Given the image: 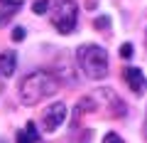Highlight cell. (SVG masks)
<instances>
[{"label": "cell", "instance_id": "6da1fadb", "mask_svg": "<svg viewBox=\"0 0 147 143\" xmlns=\"http://www.w3.org/2000/svg\"><path fill=\"white\" fill-rule=\"evenodd\" d=\"M59 91V81L54 74L39 69V72H32L25 79L20 81V99L25 106H37L42 99H49Z\"/></svg>", "mask_w": 147, "mask_h": 143}, {"label": "cell", "instance_id": "7a4b0ae2", "mask_svg": "<svg viewBox=\"0 0 147 143\" xmlns=\"http://www.w3.org/2000/svg\"><path fill=\"white\" fill-rule=\"evenodd\" d=\"M76 62L88 79H105L108 77V52L98 44H81L76 49Z\"/></svg>", "mask_w": 147, "mask_h": 143}, {"label": "cell", "instance_id": "3957f363", "mask_svg": "<svg viewBox=\"0 0 147 143\" xmlns=\"http://www.w3.org/2000/svg\"><path fill=\"white\" fill-rule=\"evenodd\" d=\"M76 20H79V8L74 0H59L52 10V25L59 35H71L76 30Z\"/></svg>", "mask_w": 147, "mask_h": 143}, {"label": "cell", "instance_id": "277c9868", "mask_svg": "<svg viewBox=\"0 0 147 143\" xmlns=\"http://www.w3.org/2000/svg\"><path fill=\"white\" fill-rule=\"evenodd\" d=\"M64 121H66V104L54 101L52 106L44 109V114H42V128H44V133H54Z\"/></svg>", "mask_w": 147, "mask_h": 143}, {"label": "cell", "instance_id": "5b68a950", "mask_svg": "<svg viewBox=\"0 0 147 143\" xmlns=\"http://www.w3.org/2000/svg\"><path fill=\"white\" fill-rule=\"evenodd\" d=\"M123 79H125V84L130 86L132 94H145L147 91V79H145V74H142V69L125 67L123 69Z\"/></svg>", "mask_w": 147, "mask_h": 143}, {"label": "cell", "instance_id": "8992f818", "mask_svg": "<svg viewBox=\"0 0 147 143\" xmlns=\"http://www.w3.org/2000/svg\"><path fill=\"white\" fill-rule=\"evenodd\" d=\"M15 69H17V54L12 52H3L0 54V77L3 79H10L12 74H15Z\"/></svg>", "mask_w": 147, "mask_h": 143}, {"label": "cell", "instance_id": "52a82bcc", "mask_svg": "<svg viewBox=\"0 0 147 143\" xmlns=\"http://www.w3.org/2000/svg\"><path fill=\"white\" fill-rule=\"evenodd\" d=\"M17 143H44V138L39 136V133H37V126L34 123H27L25 128H22V131H17Z\"/></svg>", "mask_w": 147, "mask_h": 143}, {"label": "cell", "instance_id": "ba28073f", "mask_svg": "<svg viewBox=\"0 0 147 143\" xmlns=\"http://www.w3.org/2000/svg\"><path fill=\"white\" fill-rule=\"evenodd\" d=\"M22 5H25V0H0V25H3L7 17H12Z\"/></svg>", "mask_w": 147, "mask_h": 143}, {"label": "cell", "instance_id": "9c48e42d", "mask_svg": "<svg viewBox=\"0 0 147 143\" xmlns=\"http://www.w3.org/2000/svg\"><path fill=\"white\" fill-rule=\"evenodd\" d=\"M47 10H49V0H37L34 5H32V12L34 15H44Z\"/></svg>", "mask_w": 147, "mask_h": 143}, {"label": "cell", "instance_id": "30bf717a", "mask_svg": "<svg viewBox=\"0 0 147 143\" xmlns=\"http://www.w3.org/2000/svg\"><path fill=\"white\" fill-rule=\"evenodd\" d=\"M93 27H96V30H108V27H110V17H108V15H100V17H96Z\"/></svg>", "mask_w": 147, "mask_h": 143}, {"label": "cell", "instance_id": "8fae6325", "mask_svg": "<svg viewBox=\"0 0 147 143\" xmlns=\"http://www.w3.org/2000/svg\"><path fill=\"white\" fill-rule=\"evenodd\" d=\"M120 57H123V59H130V57H132V44H130V42H125V44L120 47Z\"/></svg>", "mask_w": 147, "mask_h": 143}, {"label": "cell", "instance_id": "7c38bea8", "mask_svg": "<svg viewBox=\"0 0 147 143\" xmlns=\"http://www.w3.org/2000/svg\"><path fill=\"white\" fill-rule=\"evenodd\" d=\"M103 143H125L118 133H105V138H103Z\"/></svg>", "mask_w": 147, "mask_h": 143}, {"label": "cell", "instance_id": "4fadbf2b", "mask_svg": "<svg viewBox=\"0 0 147 143\" xmlns=\"http://www.w3.org/2000/svg\"><path fill=\"white\" fill-rule=\"evenodd\" d=\"M12 40H15V42H22V40H25V30H22V27H15V30H12Z\"/></svg>", "mask_w": 147, "mask_h": 143}, {"label": "cell", "instance_id": "5bb4252c", "mask_svg": "<svg viewBox=\"0 0 147 143\" xmlns=\"http://www.w3.org/2000/svg\"><path fill=\"white\" fill-rule=\"evenodd\" d=\"M0 143H5V141H0Z\"/></svg>", "mask_w": 147, "mask_h": 143}]
</instances>
